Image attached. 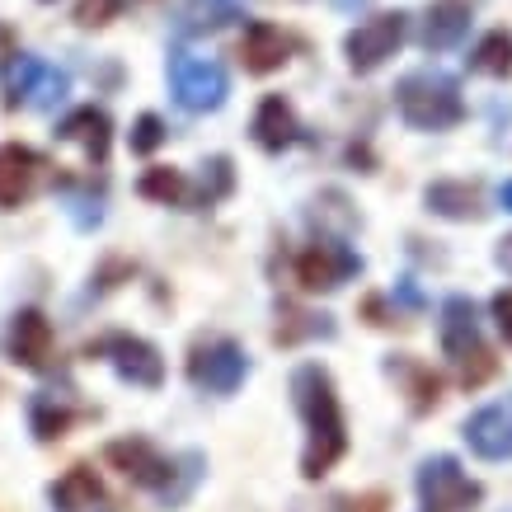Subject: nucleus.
I'll return each instance as SVG.
<instances>
[{"label":"nucleus","mask_w":512,"mask_h":512,"mask_svg":"<svg viewBox=\"0 0 512 512\" xmlns=\"http://www.w3.org/2000/svg\"><path fill=\"white\" fill-rule=\"evenodd\" d=\"M292 395H296V409L306 419V456H301V475L306 480H320L334 470L343 451H348V423H343V409H339V395H334V381H329L325 367H296L292 376Z\"/></svg>","instance_id":"f257e3e1"},{"label":"nucleus","mask_w":512,"mask_h":512,"mask_svg":"<svg viewBox=\"0 0 512 512\" xmlns=\"http://www.w3.org/2000/svg\"><path fill=\"white\" fill-rule=\"evenodd\" d=\"M400 113L409 127H419V132H442V127H456L461 123V90H456V80L447 71H414V76L400 80Z\"/></svg>","instance_id":"f03ea898"},{"label":"nucleus","mask_w":512,"mask_h":512,"mask_svg":"<svg viewBox=\"0 0 512 512\" xmlns=\"http://www.w3.org/2000/svg\"><path fill=\"white\" fill-rule=\"evenodd\" d=\"M442 353L461 367V381L466 386H480L494 376V357L480 339V315H475V301L470 296H451L442 306Z\"/></svg>","instance_id":"7ed1b4c3"},{"label":"nucleus","mask_w":512,"mask_h":512,"mask_svg":"<svg viewBox=\"0 0 512 512\" xmlns=\"http://www.w3.org/2000/svg\"><path fill=\"white\" fill-rule=\"evenodd\" d=\"M170 90L179 99V109L188 113H212L226 104V66L212 62V57H198V52H174L170 57Z\"/></svg>","instance_id":"20e7f679"},{"label":"nucleus","mask_w":512,"mask_h":512,"mask_svg":"<svg viewBox=\"0 0 512 512\" xmlns=\"http://www.w3.org/2000/svg\"><path fill=\"white\" fill-rule=\"evenodd\" d=\"M484 489L470 480L456 456H428L419 466V512H470Z\"/></svg>","instance_id":"39448f33"},{"label":"nucleus","mask_w":512,"mask_h":512,"mask_svg":"<svg viewBox=\"0 0 512 512\" xmlns=\"http://www.w3.org/2000/svg\"><path fill=\"white\" fill-rule=\"evenodd\" d=\"M71 90V76H66L62 66H47L38 57H24L15 52V62L5 71V109H57Z\"/></svg>","instance_id":"423d86ee"},{"label":"nucleus","mask_w":512,"mask_h":512,"mask_svg":"<svg viewBox=\"0 0 512 512\" xmlns=\"http://www.w3.org/2000/svg\"><path fill=\"white\" fill-rule=\"evenodd\" d=\"M249 376V357L231 339H207L188 353V381L207 395H235Z\"/></svg>","instance_id":"0eeeda50"},{"label":"nucleus","mask_w":512,"mask_h":512,"mask_svg":"<svg viewBox=\"0 0 512 512\" xmlns=\"http://www.w3.org/2000/svg\"><path fill=\"white\" fill-rule=\"evenodd\" d=\"M404 33H409V19L400 15V10H390V15H376L367 19V24H357L353 33H348V66H353L357 76H372L376 66H386L395 52H400Z\"/></svg>","instance_id":"6e6552de"},{"label":"nucleus","mask_w":512,"mask_h":512,"mask_svg":"<svg viewBox=\"0 0 512 512\" xmlns=\"http://www.w3.org/2000/svg\"><path fill=\"white\" fill-rule=\"evenodd\" d=\"M90 357L113 362V372L123 376V381H132V386L156 390L160 381H165V362H160V353L146 339H137V334H109V339L90 343Z\"/></svg>","instance_id":"1a4fd4ad"},{"label":"nucleus","mask_w":512,"mask_h":512,"mask_svg":"<svg viewBox=\"0 0 512 512\" xmlns=\"http://www.w3.org/2000/svg\"><path fill=\"white\" fill-rule=\"evenodd\" d=\"M461 433H466V447L480 461H512V395L475 409Z\"/></svg>","instance_id":"9d476101"},{"label":"nucleus","mask_w":512,"mask_h":512,"mask_svg":"<svg viewBox=\"0 0 512 512\" xmlns=\"http://www.w3.org/2000/svg\"><path fill=\"white\" fill-rule=\"evenodd\" d=\"M109 466H118L132 484H146V489H156V494H165L170 489V475H174V461H165L146 437H123V442H113L109 451Z\"/></svg>","instance_id":"9b49d317"},{"label":"nucleus","mask_w":512,"mask_h":512,"mask_svg":"<svg viewBox=\"0 0 512 512\" xmlns=\"http://www.w3.org/2000/svg\"><path fill=\"white\" fill-rule=\"evenodd\" d=\"M357 254H348L343 245H311L301 259H296V282L306 292H334L357 273Z\"/></svg>","instance_id":"f8f14e48"},{"label":"nucleus","mask_w":512,"mask_h":512,"mask_svg":"<svg viewBox=\"0 0 512 512\" xmlns=\"http://www.w3.org/2000/svg\"><path fill=\"white\" fill-rule=\"evenodd\" d=\"M43 170H47V160L38 156V151L19 146V141L0 146V207L10 212L19 202H29L38 179H43Z\"/></svg>","instance_id":"ddd939ff"},{"label":"nucleus","mask_w":512,"mask_h":512,"mask_svg":"<svg viewBox=\"0 0 512 512\" xmlns=\"http://www.w3.org/2000/svg\"><path fill=\"white\" fill-rule=\"evenodd\" d=\"M52 325L43 311H19L10 325V357L29 372H47L52 367Z\"/></svg>","instance_id":"4468645a"},{"label":"nucleus","mask_w":512,"mask_h":512,"mask_svg":"<svg viewBox=\"0 0 512 512\" xmlns=\"http://www.w3.org/2000/svg\"><path fill=\"white\" fill-rule=\"evenodd\" d=\"M249 0H184L174 10V33L179 38H207V33H221L226 24L245 19Z\"/></svg>","instance_id":"2eb2a0df"},{"label":"nucleus","mask_w":512,"mask_h":512,"mask_svg":"<svg viewBox=\"0 0 512 512\" xmlns=\"http://www.w3.org/2000/svg\"><path fill=\"white\" fill-rule=\"evenodd\" d=\"M287 52H292V43H287V33L273 29V24H249L245 38H240V62H245V71H254V76H268V71H278L282 62H287Z\"/></svg>","instance_id":"dca6fc26"},{"label":"nucleus","mask_w":512,"mask_h":512,"mask_svg":"<svg viewBox=\"0 0 512 512\" xmlns=\"http://www.w3.org/2000/svg\"><path fill=\"white\" fill-rule=\"evenodd\" d=\"M470 33V5L466 0H437L433 10H428V19H423V47L428 52H447V47H456L461 38Z\"/></svg>","instance_id":"f3484780"},{"label":"nucleus","mask_w":512,"mask_h":512,"mask_svg":"<svg viewBox=\"0 0 512 512\" xmlns=\"http://www.w3.org/2000/svg\"><path fill=\"white\" fill-rule=\"evenodd\" d=\"M109 113L104 109H76L66 113L62 123H57V137L62 141H80L85 146V156L94 160V165H104L109 160Z\"/></svg>","instance_id":"a211bd4d"},{"label":"nucleus","mask_w":512,"mask_h":512,"mask_svg":"<svg viewBox=\"0 0 512 512\" xmlns=\"http://www.w3.org/2000/svg\"><path fill=\"white\" fill-rule=\"evenodd\" d=\"M52 512H99L104 508V489L94 480L90 466H71L62 480L52 484Z\"/></svg>","instance_id":"6ab92c4d"},{"label":"nucleus","mask_w":512,"mask_h":512,"mask_svg":"<svg viewBox=\"0 0 512 512\" xmlns=\"http://www.w3.org/2000/svg\"><path fill=\"white\" fill-rule=\"evenodd\" d=\"M254 141L264 151H287L296 141V113L282 94H268L264 104H259V113H254Z\"/></svg>","instance_id":"aec40b11"},{"label":"nucleus","mask_w":512,"mask_h":512,"mask_svg":"<svg viewBox=\"0 0 512 512\" xmlns=\"http://www.w3.org/2000/svg\"><path fill=\"white\" fill-rule=\"evenodd\" d=\"M76 423V409L66 400H57V395H47V390H38L29 400V428L38 442H57V437H66V428Z\"/></svg>","instance_id":"412c9836"},{"label":"nucleus","mask_w":512,"mask_h":512,"mask_svg":"<svg viewBox=\"0 0 512 512\" xmlns=\"http://www.w3.org/2000/svg\"><path fill=\"white\" fill-rule=\"evenodd\" d=\"M428 207H433L437 217L470 221V217H480V188H470V184H433L428 188Z\"/></svg>","instance_id":"4be33fe9"},{"label":"nucleus","mask_w":512,"mask_h":512,"mask_svg":"<svg viewBox=\"0 0 512 512\" xmlns=\"http://www.w3.org/2000/svg\"><path fill=\"white\" fill-rule=\"evenodd\" d=\"M470 66L484 71V76H508L512 71V33H503V29L484 33L480 47H475V57H470Z\"/></svg>","instance_id":"5701e85b"},{"label":"nucleus","mask_w":512,"mask_h":512,"mask_svg":"<svg viewBox=\"0 0 512 512\" xmlns=\"http://www.w3.org/2000/svg\"><path fill=\"white\" fill-rule=\"evenodd\" d=\"M141 198H160V202H184L188 184L179 170H146L141 174Z\"/></svg>","instance_id":"b1692460"},{"label":"nucleus","mask_w":512,"mask_h":512,"mask_svg":"<svg viewBox=\"0 0 512 512\" xmlns=\"http://www.w3.org/2000/svg\"><path fill=\"white\" fill-rule=\"evenodd\" d=\"M198 475H202V456L198 451H188V456H179V461H174V475H170V489H165V503H184L188 498V489H193V484H198Z\"/></svg>","instance_id":"393cba45"},{"label":"nucleus","mask_w":512,"mask_h":512,"mask_svg":"<svg viewBox=\"0 0 512 512\" xmlns=\"http://www.w3.org/2000/svg\"><path fill=\"white\" fill-rule=\"evenodd\" d=\"M66 212H71V221H76L80 231H90V226H99V217H104V198H99V193L66 188Z\"/></svg>","instance_id":"a878e982"},{"label":"nucleus","mask_w":512,"mask_h":512,"mask_svg":"<svg viewBox=\"0 0 512 512\" xmlns=\"http://www.w3.org/2000/svg\"><path fill=\"white\" fill-rule=\"evenodd\" d=\"M160 141H165V123H160L156 113H141L137 127H132V151H137V156H151Z\"/></svg>","instance_id":"bb28decb"},{"label":"nucleus","mask_w":512,"mask_h":512,"mask_svg":"<svg viewBox=\"0 0 512 512\" xmlns=\"http://www.w3.org/2000/svg\"><path fill=\"white\" fill-rule=\"evenodd\" d=\"M118 5H123V0H80L76 24L80 29H99V24H109V19L118 15Z\"/></svg>","instance_id":"cd10ccee"},{"label":"nucleus","mask_w":512,"mask_h":512,"mask_svg":"<svg viewBox=\"0 0 512 512\" xmlns=\"http://www.w3.org/2000/svg\"><path fill=\"white\" fill-rule=\"evenodd\" d=\"M494 320H498V329H503V339L512 343V292L494 296Z\"/></svg>","instance_id":"c85d7f7f"},{"label":"nucleus","mask_w":512,"mask_h":512,"mask_svg":"<svg viewBox=\"0 0 512 512\" xmlns=\"http://www.w3.org/2000/svg\"><path fill=\"white\" fill-rule=\"evenodd\" d=\"M339 512H386V498L367 494V498H339Z\"/></svg>","instance_id":"c756f323"},{"label":"nucleus","mask_w":512,"mask_h":512,"mask_svg":"<svg viewBox=\"0 0 512 512\" xmlns=\"http://www.w3.org/2000/svg\"><path fill=\"white\" fill-rule=\"evenodd\" d=\"M10 57H15V29H10V24H0V66L10 62Z\"/></svg>","instance_id":"7c9ffc66"},{"label":"nucleus","mask_w":512,"mask_h":512,"mask_svg":"<svg viewBox=\"0 0 512 512\" xmlns=\"http://www.w3.org/2000/svg\"><path fill=\"white\" fill-rule=\"evenodd\" d=\"M334 5H339V10H348V15H353V10H362V5H372V0H334Z\"/></svg>","instance_id":"2f4dec72"},{"label":"nucleus","mask_w":512,"mask_h":512,"mask_svg":"<svg viewBox=\"0 0 512 512\" xmlns=\"http://www.w3.org/2000/svg\"><path fill=\"white\" fill-rule=\"evenodd\" d=\"M498 202H503V207H508V212H512V179H508V184H503V188H498Z\"/></svg>","instance_id":"473e14b6"}]
</instances>
